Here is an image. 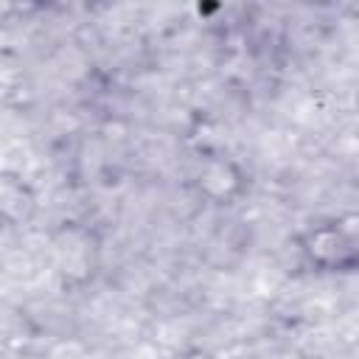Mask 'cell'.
Instances as JSON below:
<instances>
[{
  "label": "cell",
  "mask_w": 359,
  "mask_h": 359,
  "mask_svg": "<svg viewBox=\"0 0 359 359\" xmlns=\"http://www.w3.org/2000/svg\"><path fill=\"white\" fill-rule=\"evenodd\" d=\"M297 244L303 261L317 272L359 275V213L325 216L309 224Z\"/></svg>",
  "instance_id": "6da1fadb"
}]
</instances>
